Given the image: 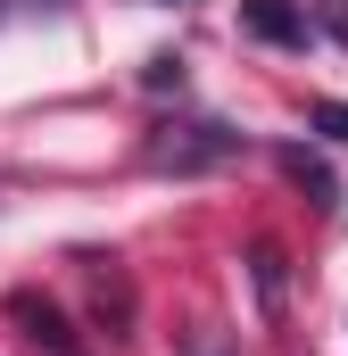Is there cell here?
Segmentation results:
<instances>
[{
  "label": "cell",
  "instance_id": "cell-1",
  "mask_svg": "<svg viewBox=\"0 0 348 356\" xmlns=\"http://www.w3.org/2000/svg\"><path fill=\"white\" fill-rule=\"evenodd\" d=\"M249 141L232 133V124H216V116H166L150 141H141V166L150 175H207V166H224V158H241Z\"/></svg>",
  "mask_w": 348,
  "mask_h": 356
},
{
  "label": "cell",
  "instance_id": "cell-2",
  "mask_svg": "<svg viewBox=\"0 0 348 356\" xmlns=\"http://www.w3.org/2000/svg\"><path fill=\"white\" fill-rule=\"evenodd\" d=\"M75 273H84V290H91L100 332H108V340H125V332H133V273L116 266V257H100V249H84V257H75Z\"/></svg>",
  "mask_w": 348,
  "mask_h": 356
},
{
  "label": "cell",
  "instance_id": "cell-3",
  "mask_svg": "<svg viewBox=\"0 0 348 356\" xmlns=\"http://www.w3.org/2000/svg\"><path fill=\"white\" fill-rule=\"evenodd\" d=\"M8 315H17V332H25L42 356H84V340L67 332V315H58L42 290H8Z\"/></svg>",
  "mask_w": 348,
  "mask_h": 356
},
{
  "label": "cell",
  "instance_id": "cell-4",
  "mask_svg": "<svg viewBox=\"0 0 348 356\" xmlns=\"http://www.w3.org/2000/svg\"><path fill=\"white\" fill-rule=\"evenodd\" d=\"M241 25H249L258 42H282V50H299V42H307V17H299L290 0H241Z\"/></svg>",
  "mask_w": 348,
  "mask_h": 356
},
{
  "label": "cell",
  "instance_id": "cell-5",
  "mask_svg": "<svg viewBox=\"0 0 348 356\" xmlns=\"http://www.w3.org/2000/svg\"><path fill=\"white\" fill-rule=\"evenodd\" d=\"M282 175L299 182V191H307V199H315V207H324V216H332V207H340V175H332V166H324V158H315V149H299V141H290V149H282Z\"/></svg>",
  "mask_w": 348,
  "mask_h": 356
},
{
  "label": "cell",
  "instance_id": "cell-6",
  "mask_svg": "<svg viewBox=\"0 0 348 356\" xmlns=\"http://www.w3.org/2000/svg\"><path fill=\"white\" fill-rule=\"evenodd\" d=\"M307 124H315L324 141H348V99H315V108H307Z\"/></svg>",
  "mask_w": 348,
  "mask_h": 356
},
{
  "label": "cell",
  "instance_id": "cell-7",
  "mask_svg": "<svg viewBox=\"0 0 348 356\" xmlns=\"http://www.w3.org/2000/svg\"><path fill=\"white\" fill-rule=\"evenodd\" d=\"M258 298L282 307V249H258Z\"/></svg>",
  "mask_w": 348,
  "mask_h": 356
},
{
  "label": "cell",
  "instance_id": "cell-8",
  "mask_svg": "<svg viewBox=\"0 0 348 356\" xmlns=\"http://www.w3.org/2000/svg\"><path fill=\"white\" fill-rule=\"evenodd\" d=\"M141 83H150V91H182V58H150Z\"/></svg>",
  "mask_w": 348,
  "mask_h": 356
},
{
  "label": "cell",
  "instance_id": "cell-9",
  "mask_svg": "<svg viewBox=\"0 0 348 356\" xmlns=\"http://www.w3.org/2000/svg\"><path fill=\"white\" fill-rule=\"evenodd\" d=\"M315 17H324V33H340V42H348V0H315Z\"/></svg>",
  "mask_w": 348,
  "mask_h": 356
}]
</instances>
